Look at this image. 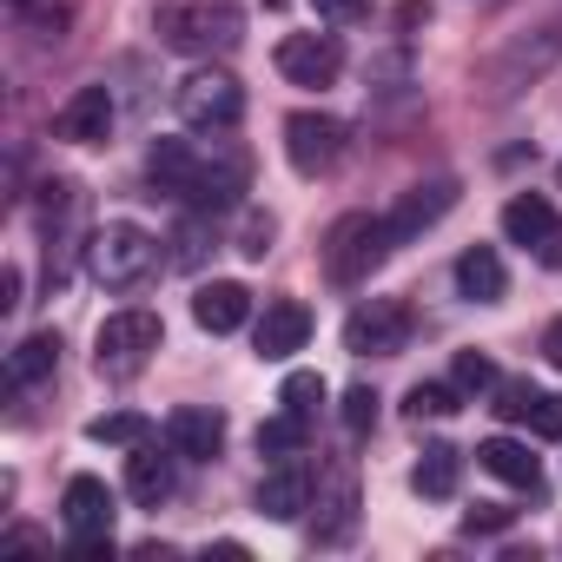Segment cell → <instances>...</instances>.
Listing matches in <instances>:
<instances>
[{
	"mask_svg": "<svg viewBox=\"0 0 562 562\" xmlns=\"http://www.w3.org/2000/svg\"><path fill=\"white\" fill-rule=\"evenodd\" d=\"M529 430H536V437H562V391H555V397H536Z\"/></svg>",
	"mask_w": 562,
	"mask_h": 562,
	"instance_id": "32",
	"label": "cell"
},
{
	"mask_svg": "<svg viewBox=\"0 0 562 562\" xmlns=\"http://www.w3.org/2000/svg\"><path fill=\"white\" fill-rule=\"evenodd\" d=\"M14 8H27V0H14Z\"/></svg>",
	"mask_w": 562,
	"mask_h": 562,
	"instance_id": "38",
	"label": "cell"
},
{
	"mask_svg": "<svg viewBox=\"0 0 562 562\" xmlns=\"http://www.w3.org/2000/svg\"><path fill=\"white\" fill-rule=\"evenodd\" d=\"M542 358H549V364H555V371H562V318H555V325H549V331H542Z\"/></svg>",
	"mask_w": 562,
	"mask_h": 562,
	"instance_id": "36",
	"label": "cell"
},
{
	"mask_svg": "<svg viewBox=\"0 0 562 562\" xmlns=\"http://www.w3.org/2000/svg\"><path fill=\"white\" fill-rule=\"evenodd\" d=\"M391 225L378 212H345L331 232H325V278L331 285H364V278L391 258Z\"/></svg>",
	"mask_w": 562,
	"mask_h": 562,
	"instance_id": "3",
	"label": "cell"
},
{
	"mask_svg": "<svg viewBox=\"0 0 562 562\" xmlns=\"http://www.w3.org/2000/svg\"><path fill=\"white\" fill-rule=\"evenodd\" d=\"M457 476H463V457H457L450 443H430V450H424V463L411 470L417 496H437V503H443V496H457Z\"/></svg>",
	"mask_w": 562,
	"mask_h": 562,
	"instance_id": "24",
	"label": "cell"
},
{
	"mask_svg": "<svg viewBox=\"0 0 562 562\" xmlns=\"http://www.w3.org/2000/svg\"><path fill=\"white\" fill-rule=\"evenodd\" d=\"M166 450H172V457H192V463H212V457L225 450V417L205 411V404H179V411L166 417Z\"/></svg>",
	"mask_w": 562,
	"mask_h": 562,
	"instance_id": "12",
	"label": "cell"
},
{
	"mask_svg": "<svg viewBox=\"0 0 562 562\" xmlns=\"http://www.w3.org/2000/svg\"><path fill=\"white\" fill-rule=\"evenodd\" d=\"M371 424H378V397H371L364 384H358V391H345V430H351V437H364Z\"/></svg>",
	"mask_w": 562,
	"mask_h": 562,
	"instance_id": "30",
	"label": "cell"
},
{
	"mask_svg": "<svg viewBox=\"0 0 562 562\" xmlns=\"http://www.w3.org/2000/svg\"><path fill=\"white\" fill-rule=\"evenodd\" d=\"M179 120L192 133H232L245 120V87L225 67H199L179 80Z\"/></svg>",
	"mask_w": 562,
	"mask_h": 562,
	"instance_id": "6",
	"label": "cell"
},
{
	"mask_svg": "<svg viewBox=\"0 0 562 562\" xmlns=\"http://www.w3.org/2000/svg\"><path fill=\"white\" fill-rule=\"evenodd\" d=\"M476 463L496 476V483H509V490H542V463L516 443V437H490V443H476Z\"/></svg>",
	"mask_w": 562,
	"mask_h": 562,
	"instance_id": "19",
	"label": "cell"
},
{
	"mask_svg": "<svg viewBox=\"0 0 562 562\" xmlns=\"http://www.w3.org/2000/svg\"><path fill=\"white\" fill-rule=\"evenodd\" d=\"M159 338H166V325H159L153 312H113V318L100 325V338H93V371L113 378V384H126V378H139V371L153 364Z\"/></svg>",
	"mask_w": 562,
	"mask_h": 562,
	"instance_id": "5",
	"label": "cell"
},
{
	"mask_svg": "<svg viewBox=\"0 0 562 562\" xmlns=\"http://www.w3.org/2000/svg\"><path fill=\"white\" fill-rule=\"evenodd\" d=\"M60 516H67L74 542H100V536H113V490L100 476H74L60 496Z\"/></svg>",
	"mask_w": 562,
	"mask_h": 562,
	"instance_id": "15",
	"label": "cell"
},
{
	"mask_svg": "<svg viewBox=\"0 0 562 562\" xmlns=\"http://www.w3.org/2000/svg\"><path fill=\"white\" fill-rule=\"evenodd\" d=\"M153 265H159V245H153V232H146V225H133V218L100 225V232H93V245H87V271L100 278L106 292H133V285H146Z\"/></svg>",
	"mask_w": 562,
	"mask_h": 562,
	"instance_id": "2",
	"label": "cell"
},
{
	"mask_svg": "<svg viewBox=\"0 0 562 562\" xmlns=\"http://www.w3.org/2000/svg\"><path fill=\"white\" fill-rule=\"evenodd\" d=\"M265 8H285V0H265Z\"/></svg>",
	"mask_w": 562,
	"mask_h": 562,
	"instance_id": "37",
	"label": "cell"
},
{
	"mask_svg": "<svg viewBox=\"0 0 562 562\" xmlns=\"http://www.w3.org/2000/svg\"><path fill=\"white\" fill-rule=\"evenodd\" d=\"M126 496L139 509H159L172 496V457H159L153 443H133V457H126Z\"/></svg>",
	"mask_w": 562,
	"mask_h": 562,
	"instance_id": "20",
	"label": "cell"
},
{
	"mask_svg": "<svg viewBox=\"0 0 562 562\" xmlns=\"http://www.w3.org/2000/svg\"><path fill=\"white\" fill-rule=\"evenodd\" d=\"M457 391H496V364L483 351H457Z\"/></svg>",
	"mask_w": 562,
	"mask_h": 562,
	"instance_id": "29",
	"label": "cell"
},
{
	"mask_svg": "<svg viewBox=\"0 0 562 562\" xmlns=\"http://www.w3.org/2000/svg\"><path fill=\"white\" fill-rule=\"evenodd\" d=\"M404 411L424 424V417H457V384H417L411 397H404Z\"/></svg>",
	"mask_w": 562,
	"mask_h": 562,
	"instance_id": "26",
	"label": "cell"
},
{
	"mask_svg": "<svg viewBox=\"0 0 562 562\" xmlns=\"http://www.w3.org/2000/svg\"><path fill=\"white\" fill-rule=\"evenodd\" d=\"M305 338H312V305L305 299H271L265 305V318H258V331H251V345H258V358H292V351H305Z\"/></svg>",
	"mask_w": 562,
	"mask_h": 562,
	"instance_id": "11",
	"label": "cell"
},
{
	"mask_svg": "<svg viewBox=\"0 0 562 562\" xmlns=\"http://www.w3.org/2000/svg\"><path fill=\"white\" fill-rule=\"evenodd\" d=\"M278 74H285L292 87H331L345 74L338 34H285L278 41Z\"/></svg>",
	"mask_w": 562,
	"mask_h": 562,
	"instance_id": "9",
	"label": "cell"
},
{
	"mask_svg": "<svg viewBox=\"0 0 562 562\" xmlns=\"http://www.w3.org/2000/svg\"><path fill=\"white\" fill-rule=\"evenodd\" d=\"M457 292H463L470 305H496V299L509 292V271H503L496 245H470V251L457 258Z\"/></svg>",
	"mask_w": 562,
	"mask_h": 562,
	"instance_id": "18",
	"label": "cell"
},
{
	"mask_svg": "<svg viewBox=\"0 0 562 562\" xmlns=\"http://www.w3.org/2000/svg\"><path fill=\"white\" fill-rule=\"evenodd\" d=\"M536 384H522V378H496V417H516V424H529V411H536Z\"/></svg>",
	"mask_w": 562,
	"mask_h": 562,
	"instance_id": "28",
	"label": "cell"
},
{
	"mask_svg": "<svg viewBox=\"0 0 562 562\" xmlns=\"http://www.w3.org/2000/svg\"><path fill=\"white\" fill-rule=\"evenodd\" d=\"M54 364H60V338H54V331H34V338L14 345L8 378H14V384H41V378H54Z\"/></svg>",
	"mask_w": 562,
	"mask_h": 562,
	"instance_id": "23",
	"label": "cell"
},
{
	"mask_svg": "<svg viewBox=\"0 0 562 562\" xmlns=\"http://www.w3.org/2000/svg\"><path fill=\"white\" fill-rule=\"evenodd\" d=\"M450 205H457V179H430V186H411V192L391 205V218H384V225H391V238H397V245H411V238H417V232H430Z\"/></svg>",
	"mask_w": 562,
	"mask_h": 562,
	"instance_id": "14",
	"label": "cell"
},
{
	"mask_svg": "<svg viewBox=\"0 0 562 562\" xmlns=\"http://www.w3.org/2000/svg\"><path fill=\"white\" fill-rule=\"evenodd\" d=\"M338 153H345V120H331V113H292L285 120V159H292L299 179L331 172Z\"/></svg>",
	"mask_w": 562,
	"mask_h": 562,
	"instance_id": "8",
	"label": "cell"
},
{
	"mask_svg": "<svg viewBox=\"0 0 562 562\" xmlns=\"http://www.w3.org/2000/svg\"><path fill=\"white\" fill-rule=\"evenodd\" d=\"M146 172H153L159 192H172L199 212H225L245 192V153H205L192 139H159L146 153Z\"/></svg>",
	"mask_w": 562,
	"mask_h": 562,
	"instance_id": "1",
	"label": "cell"
},
{
	"mask_svg": "<svg viewBox=\"0 0 562 562\" xmlns=\"http://www.w3.org/2000/svg\"><path fill=\"white\" fill-rule=\"evenodd\" d=\"M278 404H292V411L318 417V404H325V378H318V371H292L285 391H278Z\"/></svg>",
	"mask_w": 562,
	"mask_h": 562,
	"instance_id": "27",
	"label": "cell"
},
{
	"mask_svg": "<svg viewBox=\"0 0 562 562\" xmlns=\"http://www.w3.org/2000/svg\"><path fill=\"white\" fill-rule=\"evenodd\" d=\"M371 8V0H318V14H331V21H358Z\"/></svg>",
	"mask_w": 562,
	"mask_h": 562,
	"instance_id": "34",
	"label": "cell"
},
{
	"mask_svg": "<svg viewBox=\"0 0 562 562\" xmlns=\"http://www.w3.org/2000/svg\"><path fill=\"white\" fill-rule=\"evenodd\" d=\"M312 490H318V476H312V463L305 457H285L265 483H258V516H271V522H299L305 509H312Z\"/></svg>",
	"mask_w": 562,
	"mask_h": 562,
	"instance_id": "10",
	"label": "cell"
},
{
	"mask_svg": "<svg viewBox=\"0 0 562 562\" xmlns=\"http://www.w3.org/2000/svg\"><path fill=\"white\" fill-rule=\"evenodd\" d=\"M192 318H199V331L225 338V331H238L251 318V292L238 285V278H212V285L192 292Z\"/></svg>",
	"mask_w": 562,
	"mask_h": 562,
	"instance_id": "16",
	"label": "cell"
},
{
	"mask_svg": "<svg viewBox=\"0 0 562 562\" xmlns=\"http://www.w3.org/2000/svg\"><path fill=\"white\" fill-rule=\"evenodd\" d=\"M0 305H8V312L21 305V265H8V271H0Z\"/></svg>",
	"mask_w": 562,
	"mask_h": 562,
	"instance_id": "35",
	"label": "cell"
},
{
	"mask_svg": "<svg viewBox=\"0 0 562 562\" xmlns=\"http://www.w3.org/2000/svg\"><path fill=\"white\" fill-rule=\"evenodd\" d=\"M106 133H113V93L106 87H80L54 113V139H67V146H100Z\"/></svg>",
	"mask_w": 562,
	"mask_h": 562,
	"instance_id": "13",
	"label": "cell"
},
{
	"mask_svg": "<svg viewBox=\"0 0 562 562\" xmlns=\"http://www.w3.org/2000/svg\"><path fill=\"white\" fill-rule=\"evenodd\" d=\"M411 331H417V318L404 299H371L345 318V351L351 358H397L411 345Z\"/></svg>",
	"mask_w": 562,
	"mask_h": 562,
	"instance_id": "7",
	"label": "cell"
},
{
	"mask_svg": "<svg viewBox=\"0 0 562 562\" xmlns=\"http://www.w3.org/2000/svg\"><path fill=\"white\" fill-rule=\"evenodd\" d=\"M351 529H358V490H351V470H338L331 476V496H325V509H318V542H351Z\"/></svg>",
	"mask_w": 562,
	"mask_h": 562,
	"instance_id": "22",
	"label": "cell"
},
{
	"mask_svg": "<svg viewBox=\"0 0 562 562\" xmlns=\"http://www.w3.org/2000/svg\"><path fill=\"white\" fill-rule=\"evenodd\" d=\"M159 41L172 54H225L238 41V8L232 0H172L159 8Z\"/></svg>",
	"mask_w": 562,
	"mask_h": 562,
	"instance_id": "4",
	"label": "cell"
},
{
	"mask_svg": "<svg viewBox=\"0 0 562 562\" xmlns=\"http://www.w3.org/2000/svg\"><path fill=\"white\" fill-rule=\"evenodd\" d=\"M271 232H278V218H271V212H251V218H245L238 251H245V258H265V251H271Z\"/></svg>",
	"mask_w": 562,
	"mask_h": 562,
	"instance_id": "31",
	"label": "cell"
},
{
	"mask_svg": "<svg viewBox=\"0 0 562 562\" xmlns=\"http://www.w3.org/2000/svg\"><path fill=\"white\" fill-rule=\"evenodd\" d=\"M463 522H470V529H503V522H509V509H503V503H476Z\"/></svg>",
	"mask_w": 562,
	"mask_h": 562,
	"instance_id": "33",
	"label": "cell"
},
{
	"mask_svg": "<svg viewBox=\"0 0 562 562\" xmlns=\"http://www.w3.org/2000/svg\"><path fill=\"white\" fill-rule=\"evenodd\" d=\"M503 232L516 238V245H529L536 258L562 238V218H555V205L542 199V192H516L509 205H503Z\"/></svg>",
	"mask_w": 562,
	"mask_h": 562,
	"instance_id": "17",
	"label": "cell"
},
{
	"mask_svg": "<svg viewBox=\"0 0 562 562\" xmlns=\"http://www.w3.org/2000/svg\"><path fill=\"white\" fill-rule=\"evenodd\" d=\"M87 437H93V443H126V450H133V443H153V424H146L139 411H113V417H93Z\"/></svg>",
	"mask_w": 562,
	"mask_h": 562,
	"instance_id": "25",
	"label": "cell"
},
{
	"mask_svg": "<svg viewBox=\"0 0 562 562\" xmlns=\"http://www.w3.org/2000/svg\"><path fill=\"white\" fill-rule=\"evenodd\" d=\"M312 424H318V417H305V411H292V404H285L278 417H265V424H258V457H299V450L312 443Z\"/></svg>",
	"mask_w": 562,
	"mask_h": 562,
	"instance_id": "21",
	"label": "cell"
}]
</instances>
